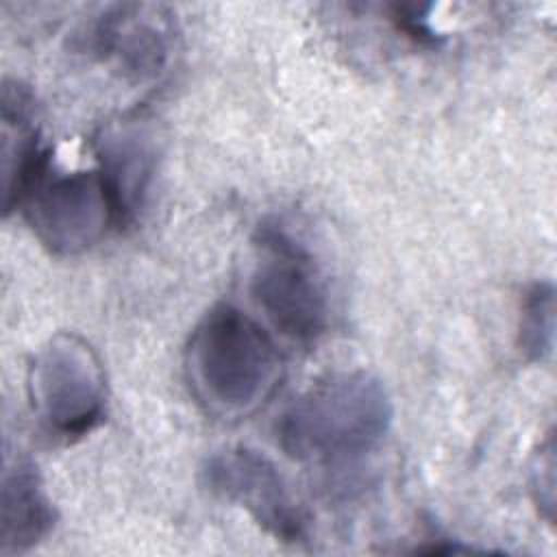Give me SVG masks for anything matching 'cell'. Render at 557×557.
<instances>
[{"label": "cell", "mask_w": 557, "mask_h": 557, "mask_svg": "<svg viewBox=\"0 0 557 557\" xmlns=\"http://www.w3.org/2000/svg\"><path fill=\"white\" fill-rule=\"evenodd\" d=\"M392 418L394 405L381 379L366 370L335 372L283 411L276 440L294 461L348 463L381 444Z\"/></svg>", "instance_id": "6da1fadb"}, {"label": "cell", "mask_w": 557, "mask_h": 557, "mask_svg": "<svg viewBox=\"0 0 557 557\" xmlns=\"http://www.w3.org/2000/svg\"><path fill=\"white\" fill-rule=\"evenodd\" d=\"M185 366L194 394L209 411L246 416L276 389L283 359L255 318L233 305H218L196 324Z\"/></svg>", "instance_id": "7a4b0ae2"}, {"label": "cell", "mask_w": 557, "mask_h": 557, "mask_svg": "<svg viewBox=\"0 0 557 557\" xmlns=\"http://www.w3.org/2000/svg\"><path fill=\"white\" fill-rule=\"evenodd\" d=\"M28 400L46 433L74 442L104 418L107 379L91 344L76 333L52 335L28 366Z\"/></svg>", "instance_id": "3957f363"}, {"label": "cell", "mask_w": 557, "mask_h": 557, "mask_svg": "<svg viewBox=\"0 0 557 557\" xmlns=\"http://www.w3.org/2000/svg\"><path fill=\"white\" fill-rule=\"evenodd\" d=\"M250 294L272 326L296 342H313L329 322L326 292L311 255L278 224L255 233Z\"/></svg>", "instance_id": "277c9868"}, {"label": "cell", "mask_w": 557, "mask_h": 557, "mask_svg": "<svg viewBox=\"0 0 557 557\" xmlns=\"http://www.w3.org/2000/svg\"><path fill=\"white\" fill-rule=\"evenodd\" d=\"M20 209L35 237L61 257L94 248L120 224L117 205L100 170L57 172L52 161L26 189Z\"/></svg>", "instance_id": "5b68a950"}, {"label": "cell", "mask_w": 557, "mask_h": 557, "mask_svg": "<svg viewBox=\"0 0 557 557\" xmlns=\"http://www.w3.org/2000/svg\"><path fill=\"white\" fill-rule=\"evenodd\" d=\"M81 50L109 65L122 81H157L172 57L174 22L161 4L117 2L104 7L78 35Z\"/></svg>", "instance_id": "8992f818"}, {"label": "cell", "mask_w": 557, "mask_h": 557, "mask_svg": "<svg viewBox=\"0 0 557 557\" xmlns=\"http://www.w3.org/2000/svg\"><path fill=\"white\" fill-rule=\"evenodd\" d=\"M202 481L211 494L242 507L274 540L296 544L307 537V513L265 455L246 446L222 448L207 459Z\"/></svg>", "instance_id": "52a82bcc"}, {"label": "cell", "mask_w": 557, "mask_h": 557, "mask_svg": "<svg viewBox=\"0 0 557 557\" xmlns=\"http://www.w3.org/2000/svg\"><path fill=\"white\" fill-rule=\"evenodd\" d=\"M52 161V152L41 144L35 98L17 81L2 87V207L11 213L20 207L30 183Z\"/></svg>", "instance_id": "ba28073f"}, {"label": "cell", "mask_w": 557, "mask_h": 557, "mask_svg": "<svg viewBox=\"0 0 557 557\" xmlns=\"http://www.w3.org/2000/svg\"><path fill=\"white\" fill-rule=\"evenodd\" d=\"M98 170L102 172L117 205L120 224L126 226L144 205L157 150L148 131L135 122L109 126L96 141Z\"/></svg>", "instance_id": "9c48e42d"}, {"label": "cell", "mask_w": 557, "mask_h": 557, "mask_svg": "<svg viewBox=\"0 0 557 557\" xmlns=\"http://www.w3.org/2000/svg\"><path fill=\"white\" fill-rule=\"evenodd\" d=\"M54 527V509L37 468L15 459L2 474L0 553L15 555L39 544Z\"/></svg>", "instance_id": "30bf717a"}, {"label": "cell", "mask_w": 557, "mask_h": 557, "mask_svg": "<svg viewBox=\"0 0 557 557\" xmlns=\"http://www.w3.org/2000/svg\"><path fill=\"white\" fill-rule=\"evenodd\" d=\"M555 339V289L548 281L527 289L520 307L518 348L529 361H544Z\"/></svg>", "instance_id": "8fae6325"}, {"label": "cell", "mask_w": 557, "mask_h": 557, "mask_svg": "<svg viewBox=\"0 0 557 557\" xmlns=\"http://www.w3.org/2000/svg\"><path fill=\"white\" fill-rule=\"evenodd\" d=\"M431 4H416V2H396L389 7V20L394 26L411 37L416 44L422 46H435L440 41V35L433 30L429 22Z\"/></svg>", "instance_id": "7c38bea8"}, {"label": "cell", "mask_w": 557, "mask_h": 557, "mask_svg": "<svg viewBox=\"0 0 557 557\" xmlns=\"http://www.w3.org/2000/svg\"><path fill=\"white\" fill-rule=\"evenodd\" d=\"M555 455H553V437L548 435L546 442L540 446L535 455V463L531 470V487L535 494V503L544 509V518L553 520V503H555Z\"/></svg>", "instance_id": "4fadbf2b"}]
</instances>
